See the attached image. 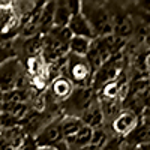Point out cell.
Here are the masks:
<instances>
[{"mask_svg":"<svg viewBox=\"0 0 150 150\" xmlns=\"http://www.w3.org/2000/svg\"><path fill=\"white\" fill-rule=\"evenodd\" d=\"M63 116H59V117L53 119L51 122H48L45 126L33 137L38 147L56 149V147H59L62 143L65 141L63 134H62V128H60V119Z\"/></svg>","mask_w":150,"mask_h":150,"instance_id":"obj_5","label":"cell"},{"mask_svg":"<svg viewBox=\"0 0 150 150\" xmlns=\"http://www.w3.org/2000/svg\"><path fill=\"white\" fill-rule=\"evenodd\" d=\"M12 12H14L12 2H0V30H2L6 20L12 15Z\"/></svg>","mask_w":150,"mask_h":150,"instance_id":"obj_15","label":"cell"},{"mask_svg":"<svg viewBox=\"0 0 150 150\" xmlns=\"http://www.w3.org/2000/svg\"><path fill=\"white\" fill-rule=\"evenodd\" d=\"M29 75L24 71L21 60L17 57L8 59L0 65V92L11 90H26V84L29 83Z\"/></svg>","mask_w":150,"mask_h":150,"instance_id":"obj_2","label":"cell"},{"mask_svg":"<svg viewBox=\"0 0 150 150\" xmlns=\"http://www.w3.org/2000/svg\"><path fill=\"white\" fill-rule=\"evenodd\" d=\"M62 75L66 77L75 89H86L92 84V69L84 57L69 54L66 56L65 68L62 71Z\"/></svg>","mask_w":150,"mask_h":150,"instance_id":"obj_3","label":"cell"},{"mask_svg":"<svg viewBox=\"0 0 150 150\" xmlns=\"http://www.w3.org/2000/svg\"><path fill=\"white\" fill-rule=\"evenodd\" d=\"M0 114H2V112H0Z\"/></svg>","mask_w":150,"mask_h":150,"instance_id":"obj_20","label":"cell"},{"mask_svg":"<svg viewBox=\"0 0 150 150\" xmlns=\"http://www.w3.org/2000/svg\"><path fill=\"white\" fill-rule=\"evenodd\" d=\"M84 126L81 119L78 117H71V116H63L60 119V128H62V134H63V138L69 140L77 134L81 128Z\"/></svg>","mask_w":150,"mask_h":150,"instance_id":"obj_11","label":"cell"},{"mask_svg":"<svg viewBox=\"0 0 150 150\" xmlns=\"http://www.w3.org/2000/svg\"><path fill=\"white\" fill-rule=\"evenodd\" d=\"M80 3L78 0H62L56 2L54 6V15H53V27L54 29H63L68 26L69 20L80 14Z\"/></svg>","mask_w":150,"mask_h":150,"instance_id":"obj_6","label":"cell"},{"mask_svg":"<svg viewBox=\"0 0 150 150\" xmlns=\"http://www.w3.org/2000/svg\"><path fill=\"white\" fill-rule=\"evenodd\" d=\"M111 137H112L111 131L110 129L107 131V128H104V126L98 128V129H93L90 143H89V146H87L86 150H101L108 143V140L111 138Z\"/></svg>","mask_w":150,"mask_h":150,"instance_id":"obj_13","label":"cell"},{"mask_svg":"<svg viewBox=\"0 0 150 150\" xmlns=\"http://www.w3.org/2000/svg\"><path fill=\"white\" fill-rule=\"evenodd\" d=\"M80 14L86 18L96 38H104L112 35V24L110 14L105 8V2L84 0L80 3Z\"/></svg>","mask_w":150,"mask_h":150,"instance_id":"obj_1","label":"cell"},{"mask_svg":"<svg viewBox=\"0 0 150 150\" xmlns=\"http://www.w3.org/2000/svg\"><path fill=\"white\" fill-rule=\"evenodd\" d=\"M15 150H38V144H36V141H35V138L33 137H26L24 138V141L15 149Z\"/></svg>","mask_w":150,"mask_h":150,"instance_id":"obj_17","label":"cell"},{"mask_svg":"<svg viewBox=\"0 0 150 150\" xmlns=\"http://www.w3.org/2000/svg\"><path fill=\"white\" fill-rule=\"evenodd\" d=\"M0 150H15L14 147H12L3 137H2V134H0Z\"/></svg>","mask_w":150,"mask_h":150,"instance_id":"obj_18","label":"cell"},{"mask_svg":"<svg viewBox=\"0 0 150 150\" xmlns=\"http://www.w3.org/2000/svg\"><path fill=\"white\" fill-rule=\"evenodd\" d=\"M38 150H56V149H51V147H38Z\"/></svg>","mask_w":150,"mask_h":150,"instance_id":"obj_19","label":"cell"},{"mask_svg":"<svg viewBox=\"0 0 150 150\" xmlns=\"http://www.w3.org/2000/svg\"><path fill=\"white\" fill-rule=\"evenodd\" d=\"M98 99L96 92L90 87L86 89H74L71 96L65 102L60 104V112L62 116H71V117H81L83 112L89 108Z\"/></svg>","mask_w":150,"mask_h":150,"instance_id":"obj_4","label":"cell"},{"mask_svg":"<svg viewBox=\"0 0 150 150\" xmlns=\"http://www.w3.org/2000/svg\"><path fill=\"white\" fill-rule=\"evenodd\" d=\"M80 119L84 126H89L90 129H98L104 126V116H102L101 105H99L98 99L83 112V116Z\"/></svg>","mask_w":150,"mask_h":150,"instance_id":"obj_10","label":"cell"},{"mask_svg":"<svg viewBox=\"0 0 150 150\" xmlns=\"http://www.w3.org/2000/svg\"><path fill=\"white\" fill-rule=\"evenodd\" d=\"M90 44H92L90 39L80 38V36H72L69 41V45H68V51H69V54L84 57L87 54V51H89Z\"/></svg>","mask_w":150,"mask_h":150,"instance_id":"obj_14","label":"cell"},{"mask_svg":"<svg viewBox=\"0 0 150 150\" xmlns=\"http://www.w3.org/2000/svg\"><path fill=\"white\" fill-rule=\"evenodd\" d=\"M0 134H2V137L14 149H17L24 141V138L27 137L26 132L23 131V128L20 126V125H17V126H11V128H5V129H0Z\"/></svg>","mask_w":150,"mask_h":150,"instance_id":"obj_12","label":"cell"},{"mask_svg":"<svg viewBox=\"0 0 150 150\" xmlns=\"http://www.w3.org/2000/svg\"><path fill=\"white\" fill-rule=\"evenodd\" d=\"M138 114H135L131 110H122L119 112V116L111 122L110 125V131L112 135L120 137V138H125L138 123Z\"/></svg>","mask_w":150,"mask_h":150,"instance_id":"obj_7","label":"cell"},{"mask_svg":"<svg viewBox=\"0 0 150 150\" xmlns=\"http://www.w3.org/2000/svg\"><path fill=\"white\" fill-rule=\"evenodd\" d=\"M66 29L71 32L72 36H80V38H86V39H90L93 41L95 39V35L89 26V23L86 21V18L81 15V14H77V15H74L69 23H68V26Z\"/></svg>","mask_w":150,"mask_h":150,"instance_id":"obj_9","label":"cell"},{"mask_svg":"<svg viewBox=\"0 0 150 150\" xmlns=\"http://www.w3.org/2000/svg\"><path fill=\"white\" fill-rule=\"evenodd\" d=\"M122 149H123V138L112 135L111 138L108 140V143L101 150H122Z\"/></svg>","mask_w":150,"mask_h":150,"instance_id":"obj_16","label":"cell"},{"mask_svg":"<svg viewBox=\"0 0 150 150\" xmlns=\"http://www.w3.org/2000/svg\"><path fill=\"white\" fill-rule=\"evenodd\" d=\"M146 143H149V123L138 120L137 126L123 138V144L129 147H137Z\"/></svg>","mask_w":150,"mask_h":150,"instance_id":"obj_8","label":"cell"}]
</instances>
